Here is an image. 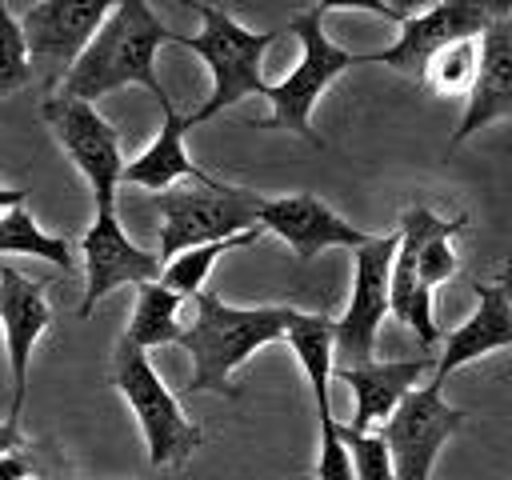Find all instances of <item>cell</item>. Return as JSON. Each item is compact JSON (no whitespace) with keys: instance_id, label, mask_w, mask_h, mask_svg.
<instances>
[{"instance_id":"26","label":"cell","mask_w":512,"mask_h":480,"mask_svg":"<svg viewBox=\"0 0 512 480\" xmlns=\"http://www.w3.org/2000/svg\"><path fill=\"white\" fill-rule=\"evenodd\" d=\"M340 440L348 444L356 480H396V464H392V448L380 432H360L352 424H340Z\"/></svg>"},{"instance_id":"3","label":"cell","mask_w":512,"mask_h":480,"mask_svg":"<svg viewBox=\"0 0 512 480\" xmlns=\"http://www.w3.org/2000/svg\"><path fill=\"white\" fill-rule=\"evenodd\" d=\"M184 4L204 20V28L196 36H176V44L192 48L212 72V96L188 116L196 128V124L212 120L216 112L240 104L244 96H268V84L260 76V60L280 40V32H252V28L236 24L224 8L204 4V0H184Z\"/></svg>"},{"instance_id":"27","label":"cell","mask_w":512,"mask_h":480,"mask_svg":"<svg viewBox=\"0 0 512 480\" xmlns=\"http://www.w3.org/2000/svg\"><path fill=\"white\" fill-rule=\"evenodd\" d=\"M316 480H356L348 444L340 440V424L332 416H320V456H316Z\"/></svg>"},{"instance_id":"33","label":"cell","mask_w":512,"mask_h":480,"mask_svg":"<svg viewBox=\"0 0 512 480\" xmlns=\"http://www.w3.org/2000/svg\"><path fill=\"white\" fill-rule=\"evenodd\" d=\"M20 480H48V476H44L40 468H32V472H28V476H20Z\"/></svg>"},{"instance_id":"28","label":"cell","mask_w":512,"mask_h":480,"mask_svg":"<svg viewBox=\"0 0 512 480\" xmlns=\"http://www.w3.org/2000/svg\"><path fill=\"white\" fill-rule=\"evenodd\" d=\"M316 8H320V12L356 8V12H372V16H384V20H396V24H404V20L392 12V4H388V0H316Z\"/></svg>"},{"instance_id":"12","label":"cell","mask_w":512,"mask_h":480,"mask_svg":"<svg viewBox=\"0 0 512 480\" xmlns=\"http://www.w3.org/2000/svg\"><path fill=\"white\" fill-rule=\"evenodd\" d=\"M116 0H40L20 16V28L28 36V52L36 64L48 68V76L64 80V72L76 64V56L88 48V40L100 32Z\"/></svg>"},{"instance_id":"31","label":"cell","mask_w":512,"mask_h":480,"mask_svg":"<svg viewBox=\"0 0 512 480\" xmlns=\"http://www.w3.org/2000/svg\"><path fill=\"white\" fill-rule=\"evenodd\" d=\"M24 200H28V188H0V212L16 208V204H24Z\"/></svg>"},{"instance_id":"4","label":"cell","mask_w":512,"mask_h":480,"mask_svg":"<svg viewBox=\"0 0 512 480\" xmlns=\"http://www.w3.org/2000/svg\"><path fill=\"white\" fill-rule=\"evenodd\" d=\"M324 12L312 4V8H304V12H296L292 20H288V32H296L300 36V64L280 80V84H268V104H272V116H264V120H256V128H288V132H296L300 140H308L312 148H320L324 140L312 132V108H316V100L324 96V88L336 80V76H344L352 64H364V56L360 52H348V48H340V44H332L328 36H324Z\"/></svg>"},{"instance_id":"21","label":"cell","mask_w":512,"mask_h":480,"mask_svg":"<svg viewBox=\"0 0 512 480\" xmlns=\"http://www.w3.org/2000/svg\"><path fill=\"white\" fill-rule=\"evenodd\" d=\"M188 296H180L176 288H168L164 280H144L136 284V308L128 320V340H136L140 348H160V344H180V324L176 312Z\"/></svg>"},{"instance_id":"5","label":"cell","mask_w":512,"mask_h":480,"mask_svg":"<svg viewBox=\"0 0 512 480\" xmlns=\"http://www.w3.org/2000/svg\"><path fill=\"white\" fill-rule=\"evenodd\" d=\"M268 196L240 184H196V188H164L152 196L160 212V260H172L184 248L212 244L260 228V208Z\"/></svg>"},{"instance_id":"15","label":"cell","mask_w":512,"mask_h":480,"mask_svg":"<svg viewBox=\"0 0 512 480\" xmlns=\"http://www.w3.org/2000/svg\"><path fill=\"white\" fill-rule=\"evenodd\" d=\"M512 116V20H492L480 32V68L468 88V108L460 116V128L452 132L448 148L464 144L472 132H480L492 120Z\"/></svg>"},{"instance_id":"17","label":"cell","mask_w":512,"mask_h":480,"mask_svg":"<svg viewBox=\"0 0 512 480\" xmlns=\"http://www.w3.org/2000/svg\"><path fill=\"white\" fill-rule=\"evenodd\" d=\"M472 292H476V312L456 332L444 336V352L432 376L436 384H444L448 372H456L468 360H480L496 348H512V300L496 284H480V280L472 284Z\"/></svg>"},{"instance_id":"1","label":"cell","mask_w":512,"mask_h":480,"mask_svg":"<svg viewBox=\"0 0 512 480\" xmlns=\"http://www.w3.org/2000/svg\"><path fill=\"white\" fill-rule=\"evenodd\" d=\"M180 32H172L148 0H116L100 32L88 40V48L76 56V64L64 72L60 92L76 100H100L116 88L140 84L160 100H168L164 84L156 80V52L164 44H176Z\"/></svg>"},{"instance_id":"18","label":"cell","mask_w":512,"mask_h":480,"mask_svg":"<svg viewBox=\"0 0 512 480\" xmlns=\"http://www.w3.org/2000/svg\"><path fill=\"white\" fill-rule=\"evenodd\" d=\"M160 112H164L160 136L136 160L124 164V184H136V188H148V192H164V188H172L184 176L192 184H216V176L204 172L200 164H192V156L184 148V132L192 128V120L180 116L172 108V100H160Z\"/></svg>"},{"instance_id":"29","label":"cell","mask_w":512,"mask_h":480,"mask_svg":"<svg viewBox=\"0 0 512 480\" xmlns=\"http://www.w3.org/2000/svg\"><path fill=\"white\" fill-rule=\"evenodd\" d=\"M12 448H28V440L20 436V424H0V452H12Z\"/></svg>"},{"instance_id":"14","label":"cell","mask_w":512,"mask_h":480,"mask_svg":"<svg viewBox=\"0 0 512 480\" xmlns=\"http://www.w3.org/2000/svg\"><path fill=\"white\" fill-rule=\"evenodd\" d=\"M260 228L264 232H276L300 264H308L312 256H320L324 248H360L368 244L372 236L360 232L356 224L340 220L320 196L312 192H292V196H276V200H264L260 208Z\"/></svg>"},{"instance_id":"22","label":"cell","mask_w":512,"mask_h":480,"mask_svg":"<svg viewBox=\"0 0 512 480\" xmlns=\"http://www.w3.org/2000/svg\"><path fill=\"white\" fill-rule=\"evenodd\" d=\"M0 252H20V256H40V260H48V264H56L64 276L76 268V260H72V248H68V240L64 236H48L36 220H32V212L24 208V204H16V208H8V212H0Z\"/></svg>"},{"instance_id":"23","label":"cell","mask_w":512,"mask_h":480,"mask_svg":"<svg viewBox=\"0 0 512 480\" xmlns=\"http://www.w3.org/2000/svg\"><path fill=\"white\" fill-rule=\"evenodd\" d=\"M260 232H264V228H248V232L228 236V240H212V244L184 248V252H176L172 260H164L160 280H164L168 288H176L180 296H196V292H204V280H208L216 256H224V252H232V248H248V244H256Z\"/></svg>"},{"instance_id":"19","label":"cell","mask_w":512,"mask_h":480,"mask_svg":"<svg viewBox=\"0 0 512 480\" xmlns=\"http://www.w3.org/2000/svg\"><path fill=\"white\" fill-rule=\"evenodd\" d=\"M312 384V400H316V416H332V400H328V380L336 368V320L316 316V312H296L284 336Z\"/></svg>"},{"instance_id":"7","label":"cell","mask_w":512,"mask_h":480,"mask_svg":"<svg viewBox=\"0 0 512 480\" xmlns=\"http://www.w3.org/2000/svg\"><path fill=\"white\" fill-rule=\"evenodd\" d=\"M40 116L52 128L56 144L88 180L96 208H116V184H124V152L116 128L96 112L92 100H76L64 92L48 96L40 104Z\"/></svg>"},{"instance_id":"16","label":"cell","mask_w":512,"mask_h":480,"mask_svg":"<svg viewBox=\"0 0 512 480\" xmlns=\"http://www.w3.org/2000/svg\"><path fill=\"white\" fill-rule=\"evenodd\" d=\"M428 356H412V360H368V364H344L332 368V376H340L352 388V428L372 432V424H384L392 416V408L416 388L420 372L428 368Z\"/></svg>"},{"instance_id":"8","label":"cell","mask_w":512,"mask_h":480,"mask_svg":"<svg viewBox=\"0 0 512 480\" xmlns=\"http://www.w3.org/2000/svg\"><path fill=\"white\" fill-rule=\"evenodd\" d=\"M512 12V0H436L432 8L408 16L400 24V36L380 48V52H364V64H388L412 80H424L428 60L456 40L480 36L492 20H504Z\"/></svg>"},{"instance_id":"6","label":"cell","mask_w":512,"mask_h":480,"mask_svg":"<svg viewBox=\"0 0 512 480\" xmlns=\"http://www.w3.org/2000/svg\"><path fill=\"white\" fill-rule=\"evenodd\" d=\"M112 384L120 388V396L128 400V408L140 420V432L148 444V464H156V468L184 464L204 444V432L184 416L180 400L168 392V384L152 368L148 348H140L128 336H120V344H116Z\"/></svg>"},{"instance_id":"25","label":"cell","mask_w":512,"mask_h":480,"mask_svg":"<svg viewBox=\"0 0 512 480\" xmlns=\"http://www.w3.org/2000/svg\"><path fill=\"white\" fill-rule=\"evenodd\" d=\"M28 80H32L28 36H24L20 20L8 12V4L0 0V96H12L20 88H28Z\"/></svg>"},{"instance_id":"10","label":"cell","mask_w":512,"mask_h":480,"mask_svg":"<svg viewBox=\"0 0 512 480\" xmlns=\"http://www.w3.org/2000/svg\"><path fill=\"white\" fill-rule=\"evenodd\" d=\"M444 384H424V388H412L396 408L392 416L384 420L380 436L388 440L392 448V464H396V480H432V464H436V452L444 448V440L452 432H460L464 424V412L444 404L440 396Z\"/></svg>"},{"instance_id":"13","label":"cell","mask_w":512,"mask_h":480,"mask_svg":"<svg viewBox=\"0 0 512 480\" xmlns=\"http://www.w3.org/2000/svg\"><path fill=\"white\" fill-rule=\"evenodd\" d=\"M0 324L8 340V368H12V408L8 424H20L24 392H28V364L36 340L52 324V308L44 300V280H28L16 268H0Z\"/></svg>"},{"instance_id":"11","label":"cell","mask_w":512,"mask_h":480,"mask_svg":"<svg viewBox=\"0 0 512 480\" xmlns=\"http://www.w3.org/2000/svg\"><path fill=\"white\" fill-rule=\"evenodd\" d=\"M80 252H84L88 284H84V300L76 304V316H92V308L112 288L160 280V272H164L160 252H148V248L128 240V232L116 220V208H96V220L88 224V232L80 240Z\"/></svg>"},{"instance_id":"9","label":"cell","mask_w":512,"mask_h":480,"mask_svg":"<svg viewBox=\"0 0 512 480\" xmlns=\"http://www.w3.org/2000/svg\"><path fill=\"white\" fill-rule=\"evenodd\" d=\"M400 248V228L392 236H372L356 248L352 268V296L344 316L336 320V368L344 364H368L376 352V332L388 312V288H392V260Z\"/></svg>"},{"instance_id":"24","label":"cell","mask_w":512,"mask_h":480,"mask_svg":"<svg viewBox=\"0 0 512 480\" xmlns=\"http://www.w3.org/2000/svg\"><path fill=\"white\" fill-rule=\"evenodd\" d=\"M476 68H480V40L468 36V40H456V44H444L428 68H424V84L444 92V96H468L472 80H476Z\"/></svg>"},{"instance_id":"30","label":"cell","mask_w":512,"mask_h":480,"mask_svg":"<svg viewBox=\"0 0 512 480\" xmlns=\"http://www.w3.org/2000/svg\"><path fill=\"white\" fill-rule=\"evenodd\" d=\"M392 4V12L400 16V20H408V16H416V12H424V8H432L436 0H388Z\"/></svg>"},{"instance_id":"20","label":"cell","mask_w":512,"mask_h":480,"mask_svg":"<svg viewBox=\"0 0 512 480\" xmlns=\"http://www.w3.org/2000/svg\"><path fill=\"white\" fill-rule=\"evenodd\" d=\"M388 312L396 320H404L424 348H432L440 340V324L432 316V288L420 280V272H416V240H408L404 232H400V248H396V260H392Z\"/></svg>"},{"instance_id":"2","label":"cell","mask_w":512,"mask_h":480,"mask_svg":"<svg viewBox=\"0 0 512 480\" xmlns=\"http://www.w3.org/2000/svg\"><path fill=\"white\" fill-rule=\"evenodd\" d=\"M196 320L180 332V348L192 356V380L188 392H220L236 396V384L228 376L264 344L284 340L296 308L268 304V308H232L216 292H196Z\"/></svg>"},{"instance_id":"32","label":"cell","mask_w":512,"mask_h":480,"mask_svg":"<svg viewBox=\"0 0 512 480\" xmlns=\"http://www.w3.org/2000/svg\"><path fill=\"white\" fill-rule=\"evenodd\" d=\"M496 288H500V292L512 300V252H508V264H504V272L496 276Z\"/></svg>"}]
</instances>
